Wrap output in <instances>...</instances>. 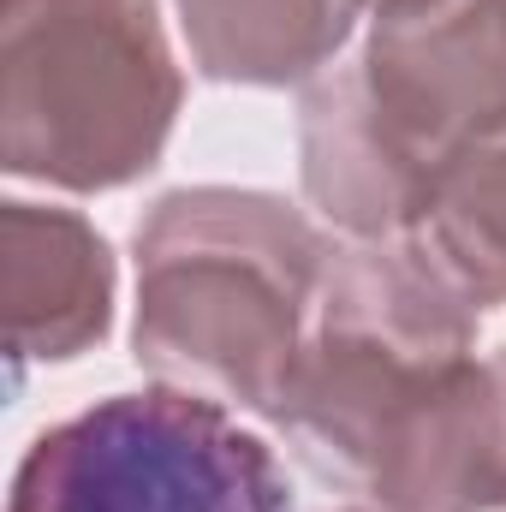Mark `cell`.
<instances>
[{"label": "cell", "instance_id": "cell-1", "mask_svg": "<svg viewBox=\"0 0 506 512\" xmlns=\"http://www.w3.org/2000/svg\"><path fill=\"white\" fill-rule=\"evenodd\" d=\"M328 262L322 227L274 191H167L137 221V364L167 387L274 417Z\"/></svg>", "mask_w": 506, "mask_h": 512}, {"label": "cell", "instance_id": "cell-2", "mask_svg": "<svg viewBox=\"0 0 506 512\" xmlns=\"http://www.w3.org/2000/svg\"><path fill=\"white\" fill-rule=\"evenodd\" d=\"M477 322L483 304L423 239L334 251L274 423L316 477L370 495L381 453L411 411L477 358Z\"/></svg>", "mask_w": 506, "mask_h": 512}, {"label": "cell", "instance_id": "cell-3", "mask_svg": "<svg viewBox=\"0 0 506 512\" xmlns=\"http://www.w3.org/2000/svg\"><path fill=\"white\" fill-rule=\"evenodd\" d=\"M185 78L155 0H0V161L54 191L143 179Z\"/></svg>", "mask_w": 506, "mask_h": 512}, {"label": "cell", "instance_id": "cell-4", "mask_svg": "<svg viewBox=\"0 0 506 512\" xmlns=\"http://www.w3.org/2000/svg\"><path fill=\"white\" fill-rule=\"evenodd\" d=\"M6 512H292V483L221 399L155 382L42 429Z\"/></svg>", "mask_w": 506, "mask_h": 512}, {"label": "cell", "instance_id": "cell-5", "mask_svg": "<svg viewBox=\"0 0 506 512\" xmlns=\"http://www.w3.org/2000/svg\"><path fill=\"white\" fill-rule=\"evenodd\" d=\"M358 66L387 131L441 173L453 149L506 126V0H447L376 24Z\"/></svg>", "mask_w": 506, "mask_h": 512}, {"label": "cell", "instance_id": "cell-6", "mask_svg": "<svg viewBox=\"0 0 506 512\" xmlns=\"http://www.w3.org/2000/svg\"><path fill=\"white\" fill-rule=\"evenodd\" d=\"M298 173L304 197L352 233L358 245L376 239H411L429 215L435 173L387 131L370 102L364 66H328L298 96Z\"/></svg>", "mask_w": 506, "mask_h": 512}, {"label": "cell", "instance_id": "cell-7", "mask_svg": "<svg viewBox=\"0 0 506 512\" xmlns=\"http://www.w3.org/2000/svg\"><path fill=\"white\" fill-rule=\"evenodd\" d=\"M0 316L12 364H66L114 328V251L78 209H0Z\"/></svg>", "mask_w": 506, "mask_h": 512}, {"label": "cell", "instance_id": "cell-8", "mask_svg": "<svg viewBox=\"0 0 506 512\" xmlns=\"http://www.w3.org/2000/svg\"><path fill=\"white\" fill-rule=\"evenodd\" d=\"M381 512H501L506 507V346L459 364L370 477Z\"/></svg>", "mask_w": 506, "mask_h": 512}, {"label": "cell", "instance_id": "cell-9", "mask_svg": "<svg viewBox=\"0 0 506 512\" xmlns=\"http://www.w3.org/2000/svg\"><path fill=\"white\" fill-rule=\"evenodd\" d=\"M370 0H179L191 66L215 84H310L352 42Z\"/></svg>", "mask_w": 506, "mask_h": 512}, {"label": "cell", "instance_id": "cell-10", "mask_svg": "<svg viewBox=\"0 0 506 512\" xmlns=\"http://www.w3.org/2000/svg\"><path fill=\"white\" fill-rule=\"evenodd\" d=\"M411 239H423L477 304H506V126L441 161L429 215Z\"/></svg>", "mask_w": 506, "mask_h": 512}, {"label": "cell", "instance_id": "cell-11", "mask_svg": "<svg viewBox=\"0 0 506 512\" xmlns=\"http://www.w3.org/2000/svg\"><path fill=\"white\" fill-rule=\"evenodd\" d=\"M435 6H447V0H370L376 24H393V18H423V12H435Z\"/></svg>", "mask_w": 506, "mask_h": 512}, {"label": "cell", "instance_id": "cell-12", "mask_svg": "<svg viewBox=\"0 0 506 512\" xmlns=\"http://www.w3.org/2000/svg\"><path fill=\"white\" fill-rule=\"evenodd\" d=\"M346 512H381V507H346Z\"/></svg>", "mask_w": 506, "mask_h": 512}]
</instances>
